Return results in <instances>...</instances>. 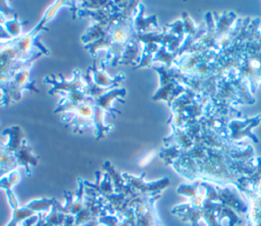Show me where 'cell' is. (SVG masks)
Listing matches in <instances>:
<instances>
[{"label":"cell","instance_id":"obj_7","mask_svg":"<svg viewBox=\"0 0 261 226\" xmlns=\"http://www.w3.org/2000/svg\"><path fill=\"white\" fill-rule=\"evenodd\" d=\"M89 68H90V74L93 82L99 88H103V89L116 88L118 87V83L125 78V74L123 73H119L115 76H110L106 71V67L101 65L100 68H98L95 63L93 66Z\"/></svg>","mask_w":261,"mask_h":226},{"label":"cell","instance_id":"obj_2","mask_svg":"<svg viewBox=\"0 0 261 226\" xmlns=\"http://www.w3.org/2000/svg\"><path fill=\"white\" fill-rule=\"evenodd\" d=\"M62 121L72 126L74 133H81L86 127H94V105L84 102L69 113H63Z\"/></svg>","mask_w":261,"mask_h":226},{"label":"cell","instance_id":"obj_10","mask_svg":"<svg viewBox=\"0 0 261 226\" xmlns=\"http://www.w3.org/2000/svg\"><path fill=\"white\" fill-rule=\"evenodd\" d=\"M134 30L137 35L149 34L158 32V25L156 20V15L145 16L144 15V5L141 4L138 13L134 18Z\"/></svg>","mask_w":261,"mask_h":226},{"label":"cell","instance_id":"obj_3","mask_svg":"<svg viewBox=\"0 0 261 226\" xmlns=\"http://www.w3.org/2000/svg\"><path fill=\"white\" fill-rule=\"evenodd\" d=\"M122 178L132 187V189L143 196H156L160 195L161 191L168 186L169 180L162 178L156 181L148 182L145 180V174L137 176L130 173H122Z\"/></svg>","mask_w":261,"mask_h":226},{"label":"cell","instance_id":"obj_6","mask_svg":"<svg viewBox=\"0 0 261 226\" xmlns=\"http://www.w3.org/2000/svg\"><path fill=\"white\" fill-rule=\"evenodd\" d=\"M126 95V90L124 88H113L107 91L102 96L98 97L95 100H92V104L102 109L106 114H110L112 117H115V114L118 112L114 108V103L120 101L123 103L122 98Z\"/></svg>","mask_w":261,"mask_h":226},{"label":"cell","instance_id":"obj_9","mask_svg":"<svg viewBox=\"0 0 261 226\" xmlns=\"http://www.w3.org/2000/svg\"><path fill=\"white\" fill-rule=\"evenodd\" d=\"M19 181H20V174L17 170L10 172L9 174L3 176L0 179V189H3L5 191L11 211L16 210L17 208L20 207L18 204V200L12 190L13 186L17 184Z\"/></svg>","mask_w":261,"mask_h":226},{"label":"cell","instance_id":"obj_16","mask_svg":"<svg viewBox=\"0 0 261 226\" xmlns=\"http://www.w3.org/2000/svg\"><path fill=\"white\" fill-rule=\"evenodd\" d=\"M24 23H25V21L18 20V18L16 16L12 19H7L3 23V26L11 39H17L22 35L21 29H22V24H24Z\"/></svg>","mask_w":261,"mask_h":226},{"label":"cell","instance_id":"obj_1","mask_svg":"<svg viewBox=\"0 0 261 226\" xmlns=\"http://www.w3.org/2000/svg\"><path fill=\"white\" fill-rule=\"evenodd\" d=\"M40 57H34L28 61L21 68H19L6 84L2 92L0 99V106H8L11 103L17 102L22 98L23 91H33L39 93L40 91L35 87V79L32 78V66L34 62Z\"/></svg>","mask_w":261,"mask_h":226},{"label":"cell","instance_id":"obj_5","mask_svg":"<svg viewBox=\"0 0 261 226\" xmlns=\"http://www.w3.org/2000/svg\"><path fill=\"white\" fill-rule=\"evenodd\" d=\"M159 197L160 195L149 197L135 207L136 226H162L155 209V203Z\"/></svg>","mask_w":261,"mask_h":226},{"label":"cell","instance_id":"obj_4","mask_svg":"<svg viewBox=\"0 0 261 226\" xmlns=\"http://www.w3.org/2000/svg\"><path fill=\"white\" fill-rule=\"evenodd\" d=\"M59 77L60 79H57L54 75H51L46 76L43 79L45 83H49L51 86V89L48 91L49 95L60 94L62 96L74 91H85L86 89V81L80 69H75L73 71L71 79H66L62 77L61 74H59Z\"/></svg>","mask_w":261,"mask_h":226},{"label":"cell","instance_id":"obj_15","mask_svg":"<svg viewBox=\"0 0 261 226\" xmlns=\"http://www.w3.org/2000/svg\"><path fill=\"white\" fill-rule=\"evenodd\" d=\"M54 202H55V199L41 197V199H36L31 201L29 204H27V207L32 211H34L36 214L46 213L51 209Z\"/></svg>","mask_w":261,"mask_h":226},{"label":"cell","instance_id":"obj_11","mask_svg":"<svg viewBox=\"0 0 261 226\" xmlns=\"http://www.w3.org/2000/svg\"><path fill=\"white\" fill-rule=\"evenodd\" d=\"M2 134L7 135L8 139L7 142L4 144L5 149L10 153V154H14L18 148L22 145V143L25 140V137L23 135L22 129L20 126L18 125H13L10 127L5 128L2 131Z\"/></svg>","mask_w":261,"mask_h":226},{"label":"cell","instance_id":"obj_14","mask_svg":"<svg viewBox=\"0 0 261 226\" xmlns=\"http://www.w3.org/2000/svg\"><path fill=\"white\" fill-rule=\"evenodd\" d=\"M35 215H37V214L34 211H32L31 209H29L27 207V205L19 207L16 210L11 211V218L5 226H20V224L24 220H27Z\"/></svg>","mask_w":261,"mask_h":226},{"label":"cell","instance_id":"obj_18","mask_svg":"<svg viewBox=\"0 0 261 226\" xmlns=\"http://www.w3.org/2000/svg\"><path fill=\"white\" fill-rule=\"evenodd\" d=\"M38 220H39V214H37V215H35V216H33V217H31V218L24 220V221L20 224V226H34V225L38 222Z\"/></svg>","mask_w":261,"mask_h":226},{"label":"cell","instance_id":"obj_12","mask_svg":"<svg viewBox=\"0 0 261 226\" xmlns=\"http://www.w3.org/2000/svg\"><path fill=\"white\" fill-rule=\"evenodd\" d=\"M18 164L12 154H10L4 147V144L0 142V179L9 174L10 172L17 170Z\"/></svg>","mask_w":261,"mask_h":226},{"label":"cell","instance_id":"obj_13","mask_svg":"<svg viewBox=\"0 0 261 226\" xmlns=\"http://www.w3.org/2000/svg\"><path fill=\"white\" fill-rule=\"evenodd\" d=\"M105 115L106 113L102 109L94 105V128L96 139L103 138L108 132L112 130V125H106L104 123Z\"/></svg>","mask_w":261,"mask_h":226},{"label":"cell","instance_id":"obj_8","mask_svg":"<svg viewBox=\"0 0 261 226\" xmlns=\"http://www.w3.org/2000/svg\"><path fill=\"white\" fill-rule=\"evenodd\" d=\"M13 156L18 164V167H23L25 169L27 175L31 176L32 168L37 166L39 163V157L33 153V148L30 146L27 139L13 154Z\"/></svg>","mask_w":261,"mask_h":226},{"label":"cell","instance_id":"obj_17","mask_svg":"<svg viewBox=\"0 0 261 226\" xmlns=\"http://www.w3.org/2000/svg\"><path fill=\"white\" fill-rule=\"evenodd\" d=\"M0 14L6 19H12L17 16L14 10L8 5L7 1H0Z\"/></svg>","mask_w":261,"mask_h":226}]
</instances>
